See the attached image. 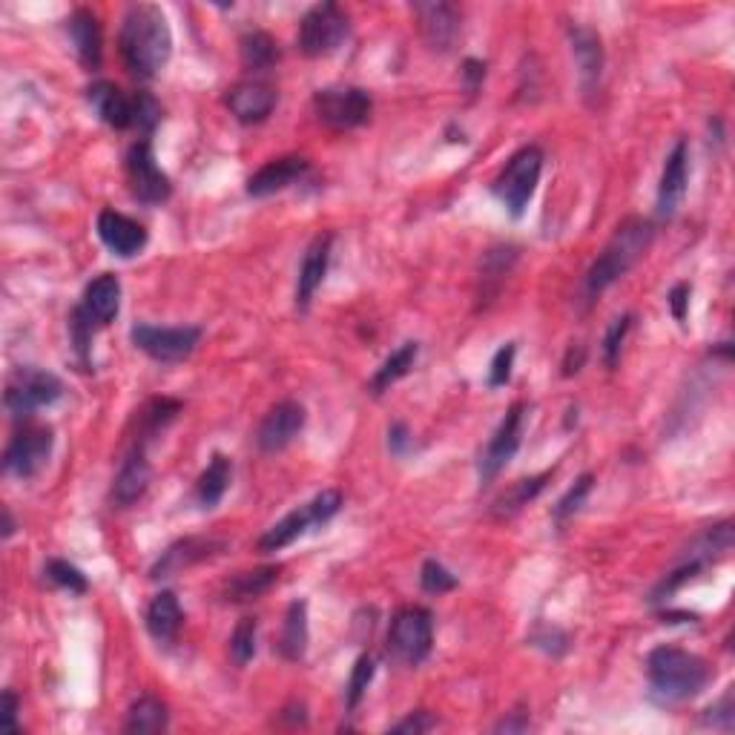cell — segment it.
Returning <instances> with one entry per match:
<instances>
[{"label": "cell", "instance_id": "46", "mask_svg": "<svg viewBox=\"0 0 735 735\" xmlns=\"http://www.w3.org/2000/svg\"><path fill=\"white\" fill-rule=\"evenodd\" d=\"M690 293H693V287L686 285V282H681V285H675L670 291V311H672V316H675V319L679 322H684L686 319V307H690Z\"/></svg>", "mask_w": 735, "mask_h": 735}, {"label": "cell", "instance_id": "39", "mask_svg": "<svg viewBox=\"0 0 735 735\" xmlns=\"http://www.w3.org/2000/svg\"><path fill=\"white\" fill-rule=\"evenodd\" d=\"M161 122V107L150 93H136L133 95V129L150 136L153 129Z\"/></svg>", "mask_w": 735, "mask_h": 735}, {"label": "cell", "instance_id": "33", "mask_svg": "<svg viewBox=\"0 0 735 735\" xmlns=\"http://www.w3.org/2000/svg\"><path fill=\"white\" fill-rule=\"evenodd\" d=\"M239 52L248 72H267L279 61V43L267 32H248L239 41Z\"/></svg>", "mask_w": 735, "mask_h": 735}, {"label": "cell", "instance_id": "21", "mask_svg": "<svg viewBox=\"0 0 735 735\" xmlns=\"http://www.w3.org/2000/svg\"><path fill=\"white\" fill-rule=\"evenodd\" d=\"M150 486V460H147V443H133L127 451L122 469L115 474L113 500L118 506H133L136 500L144 497Z\"/></svg>", "mask_w": 735, "mask_h": 735}, {"label": "cell", "instance_id": "48", "mask_svg": "<svg viewBox=\"0 0 735 735\" xmlns=\"http://www.w3.org/2000/svg\"><path fill=\"white\" fill-rule=\"evenodd\" d=\"M0 722L7 729H18V695L12 690L3 693V710H0Z\"/></svg>", "mask_w": 735, "mask_h": 735}, {"label": "cell", "instance_id": "24", "mask_svg": "<svg viewBox=\"0 0 735 735\" xmlns=\"http://www.w3.org/2000/svg\"><path fill=\"white\" fill-rule=\"evenodd\" d=\"M81 311L86 314V319L95 322L98 328L109 325V322L118 316L122 311V282L115 273H101L95 276L84 291V302H81Z\"/></svg>", "mask_w": 735, "mask_h": 735}, {"label": "cell", "instance_id": "28", "mask_svg": "<svg viewBox=\"0 0 735 735\" xmlns=\"http://www.w3.org/2000/svg\"><path fill=\"white\" fill-rule=\"evenodd\" d=\"M279 655L285 661H302L307 652V603L305 600H293L285 612L282 623V636L276 641Z\"/></svg>", "mask_w": 735, "mask_h": 735}, {"label": "cell", "instance_id": "4", "mask_svg": "<svg viewBox=\"0 0 735 735\" xmlns=\"http://www.w3.org/2000/svg\"><path fill=\"white\" fill-rule=\"evenodd\" d=\"M543 172V150L535 147V144H528V147H521V150L514 153L512 158L506 161V167L500 170V176L494 179L492 193L497 196V201L514 219H521L526 213L528 201L535 196L537 181H540Z\"/></svg>", "mask_w": 735, "mask_h": 735}, {"label": "cell", "instance_id": "50", "mask_svg": "<svg viewBox=\"0 0 735 735\" xmlns=\"http://www.w3.org/2000/svg\"><path fill=\"white\" fill-rule=\"evenodd\" d=\"M528 727V715L526 713H512V718H503L497 724V733H523Z\"/></svg>", "mask_w": 735, "mask_h": 735}, {"label": "cell", "instance_id": "14", "mask_svg": "<svg viewBox=\"0 0 735 735\" xmlns=\"http://www.w3.org/2000/svg\"><path fill=\"white\" fill-rule=\"evenodd\" d=\"M417 23H420L422 41L434 52H451L463 32V14L451 3H414Z\"/></svg>", "mask_w": 735, "mask_h": 735}, {"label": "cell", "instance_id": "11", "mask_svg": "<svg viewBox=\"0 0 735 735\" xmlns=\"http://www.w3.org/2000/svg\"><path fill=\"white\" fill-rule=\"evenodd\" d=\"M129 339L138 350L161 365H172L187 359L201 339V328L196 325H179V328H158V325H136L129 330Z\"/></svg>", "mask_w": 735, "mask_h": 735}, {"label": "cell", "instance_id": "31", "mask_svg": "<svg viewBox=\"0 0 735 735\" xmlns=\"http://www.w3.org/2000/svg\"><path fill=\"white\" fill-rule=\"evenodd\" d=\"M167 722H170V715H167V707L153 695H141V699L129 707L127 722H124V733L133 735H144V733H165Z\"/></svg>", "mask_w": 735, "mask_h": 735}, {"label": "cell", "instance_id": "3", "mask_svg": "<svg viewBox=\"0 0 735 735\" xmlns=\"http://www.w3.org/2000/svg\"><path fill=\"white\" fill-rule=\"evenodd\" d=\"M655 239V224L650 219H627L621 228L615 230V237L603 248L598 259L592 262L589 273H586V291L589 296L607 291L612 282L623 276V273L647 253V248Z\"/></svg>", "mask_w": 735, "mask_h": 735}, {"label": "cell", "instance_id": "51", "mask_svg": "<svg viewBox=\"0 0 735 735\" xmlns=\"http://www.w3.org/2000/svg\"><path fill=\"white\" fill-rule=\"evenodd\" d=\"M586 359V348L580 345L578 357H575V348H569V354H566V363H564V377H571V374L580 371V365H584Z\"/></svg>", "mask_w": 735, "mask_h": 735}, {"label": "cell", "instance_id": "43", "mask_svg": "<svg viewBox=\"0 0 735 735\" xmlns=\"http://www.w3.org/2000/svg\"><path fill=\"white\" fill-rule=\"evenodd\" d=\"M514 354H517V345L506 343L503 348L494 354L492 368H489V386L500 388L506 386L508 379H512V368H514Z\"/></svg>", "mask_w": 735, "mask_h": 735}, {"label": "cell", "instance_id": "15", "mask_svg": "<svg viewBox=\"0 0 735 735\" xmlns=\"http://www.w3.org/2000/svg\"><path fill=\"white\" fill-rule=\"evenodd\" d=\"M305 429V408L296 400H282L264 414L262 426L256 431V445L267 454L287 449Z\"/></svg>", "mask_w": 735, "mask_h": 735}, {"label": "cell", "instance_id": "1", "mask_svg": "<svg viewBox=\"0 0 735 735\" xmlns=\"http://www.w3.org/2000/svg\"><path fill=\"white\" fill-rule=\"evenodd\" d=\"M118 43H122V57L129 75L138 81H153L172 55V35L165 12L153 3L129 7Z\"/></svg>", "mask_w": 735, "mask_h": 735}, {"label": "cell", "instance_id": "30", "mask_svg": "<svg viewBox=\"0 0 735 735\" xmlns=\"http://www.w3.org/2000/svg\"><path fill=\"white\" fill-rule=\"evenodd\" d=\"M230 477H233V463H230V458H224V454H213L208 469L201 472L199 483H196V500H199V506L201 508L219 506L230 486Z\"/></svg>", "mask_w": 735, "mask_h": 735}, {"label": "cell", "instance_id": "9", "mask_svg": "<svg viewBox=\"0 0 735 735\" xmlns=\"http://www.w3.org/2000/svg\"><path fill=\"white\" fill-rule=\"evenodd\" d=\"M52 445H55L52 429L27 420L14 431L7 451H3V472L18 480H32L35 474H41L43 465L50 463Z\"/></svg>", "mask_w": 735, "mask_h": 735}, {"label": "cell", "instance_id": "52", "mask_svg": "<svg viewBox=\"0 0 735 735\" xmlns=\"http://www.w3.org/2000/svg\"><path fill=\"white\" fill-rule=\"evenodd\" d=\"M12 532H14V521L7 508V512H3V537H12Z\"/></svg>", "mask_w": 735, "mask_h": 735}, {"label": "cell", "instance_id": "10", "mask_svg": "<svg viewBox=\"0 0 735 735\" xmlns=\"http://www.w3.org/2000/svg\"><path fill=\"white\" fill-rule=\"evenodd\" d=\"M371 95L359 86H328L314 95L316 118L336 133L363 127L371 118Z\"/></svg>", "mask_w": 735, "mask_h": 735}, {"label": "cell", "instance_id": "38", "mask_svg": "<svg viewBox=\"0 0 735 735\" xmlns=\"http://www.w3.org/2000/svg\"><path fill=\"white\" fill-rule=\"evenodd\" d=\"M46 578L55 586H61V589H70L72 595H84L90 589L84 571L78 566H72L70 560H50L46 564Z\"/></svg>", "mask_w": 735, "mask_h": 735}, {"label": "cell", "instance_id": "26", "mask_svg": "<svg viewBox=\"0 0 735 735\" xmlns=\"http://www.w3.org/2000/svg\"><path fill=\"white\" fill-rule=\"evenodd\" d=\"M66 32H70V41L75 46V55H78L81 64L86 70H98L101 66V27L98 18H95L90 9H75L66 21Z\"/></svg>", "mask_w": 735, "mask_h": 735}, {"label": "cell", "instance_id": "44", "mask_svg": "<svg viewBox=\"0 0 735 735\" xmlns=\"http://www.w3.org/2000/svg\"><path fill=\"white\" fill-rule=\"evenodd\" d=\"M437 727V718L431 713H426V710H417V713H411L408 718H402L400 724H393L391 733H402V735H420V733H429V729Z\"/></svg>", "mask_w": 735, "mask_h": 735}, {"label": "cell", "instance_id": "36", "mask_svg": "<svg viewBox=\"0 0 735 735\" xmlns=\"http://www.w3.org/2000/svg\"><path fill=\"white\" fill-rule=\"evenodd\" d=\"M374 672H377V661H374L371 655H359L354 670H350L348 686H345V704H348V710L359 707L365 690H368V684L374 681Z\"/></svg>", "mask_w": 735, "mask_h": 735}, {"label": "cell", "instance_id": "20", "mask_svg": "<svg viewBox=\"0 0 735 735\" xmlns=\"http://www.w3.org/2000/svg\"><path fill=\"white\" fill-rule=\"evenodd\" d=\"M686 172H690V147L679 141L664 161L661 185H658V216L672 219L686 193Z\"/></svg>", "mask_w": 735, "mask_h": 735}, {"label": "cell", "instance_id": "2", "mask_svg": "<svg viewBox=\"0 0 735 735\" xmlns=\"http://www.w3.org/2000/svg\"><path fill=\"white\" fill-rule=\"evenodd\" d=\"M647 675L658 701L664 704H681L690 701L710 684L713 670L704 658L679 647H658L647 658Z\"/></svg>", "mask_w": 735, "mask_h": 735}, {"label": "cell", "instance_id": "42", "mask_svg": "<svg viewBox=\"0 0 735 735\" xmlns=\"http://www.w3.org/2000/svg\"><path fill=\"white\" fill-rule=\"evenodd\" d=\"M95 322L86 319V314L81 311V307H75L72 311V319H70V334H72V345H75V350H78V357L90 359V345H93V336H95Z\"/></svg>", "mask_w": 735, "mask_h": 735}, {"label": "cell", "instance_id": "25", "mask_svg": "<svg viewBox=\"0 0 735 735\" xmlns=\"http://www.w3.org/2000/svg\"><path fill=\"white\" fill-rule=\"evenodd\" d=\"M86 101L93 104L95 115L113 129H133V95H124L122 86L109 81H95L86 90Z\"/></svg>", "mask_w": 735, "mask_h": 735}, {"label": "cell", "instance_id": "18", "mask_svg": "<svg viewBox=\"0 0 735 735\" xmlns=\"http://www.w3.org/2000/svg\"><path fill=\"white\" fill-rule=\"evenodd\" d=\"M98 239L107 244V250H113L115 256L133 259L136 253H141L144 244H147V230L144 224H138L136 219H129L124 213H115V210H101L98 213Z\"/></svg>", "mask_w": 735, "mask_h": 735}, {"label": "cell", "instance_id": "7", "mask_svg": "<svg viewBox=\"0 0 735 735\" xmlns=\"http://www.w3.org/2000/svg\"><path fill=\"white\" fill-rule=\"evenodd\" d=\"M61 393H64V386H61V379L55 374L41 371V368H18L12 379H9L3 402H7V411L12 414V420L27 422L38 408L61 400Z\"/></svg>", "mask_w": 735, "mask_h": 735}, {"label": "cell", "instance_id": "37", "mask_svg": "<svg viewBox=\"0 0 735 735\" xmlns=\"http://www.w3.org/2000/svg\"><path fill=\"white\" fill-rule=\"evenodd\" d=\"M592 483H595L592 474H584V477H578V483H575V486L564 494V497L557 500V506H555L557 526H564L571 514L580 512V506H584L586 497H589V492H592Z\"/></svg>", "mask_w": 735, "mask_h": 735}, {"label": "cell", "instance_id": "35", "mask_svg": "<svg viewBox=\"0 0 735 735\" xmlns=\"http://www.w3.org/2000/svg\"><path fill=\"white\" fill-rule=\"evenodd\" d=\"M256 618H242L237 629H233V636H230V658H233L237 666H248L253 655H256Z\"/></svg>", "mask_w": 735, "mask_h": 735}, {"label": "cell", "instance_id": "23", "mask_svg": "<svg viewBox=\"0 0 735 735\" xmlns=\"http://www.w3.org/2000/svg\"><path fill=\"white\" fill-rule=\"evenodd\" d=\"M330 248H334V233H319L314 242L307 244L305 256H302L300 279H296V305L305 311L314 300V293L319 291V285L325 282V273H328L330 262Z\"/></svg>", "mask_w": 735, "mask_h": 735}, {"label": "cell", "instance_id": "8", "mask_svg": "<svg viewBox=\"0 0 735 735\" xmlns=\"http://www.w3.org/2000/svg\"><path fill=\"white\" fill-rule=\"evenodd\" d=\"M350 32L348 14L336 3H316L314 9H307L305 18L300 23V50L307 57H325L334 55L345 43Z\"/></svg>", "mask_w": 735, "mask_h": 735}, {"label": "cell", "instance_id": "27", "mask_svg": "<svg viewBox=\"0 0 735 735\" xmlns=\"http://www.w3.org/2000/svg\"><path fill=\"white\" fill-rule=\"evenodd\" d=\"M185 612H181L179 598L172 592H158L147 607V629L158 643H170L179 636Z\"/></svg>", "mask_w": 735, "mask_h": 735}, {"label": "cell", "instance_id": "16", "mask_svg": "<svg viewBox=\"0 0 735 735\" xmlns=\"http://www.w3.org/2000/svg\"><path fill=\"white\" fill-rule=\"evenodd\" d=\"M224 107L239 124H262L276 107V90L262 78H244L230 86Z\"/></svg>", "mask_w": 735, "mask_h": 735}, {"label": "cell", "instance_id": "40", "mask_svg": "<svg viewBox=\"0 0 735 735\" xmlns=\"http://www.w3.org/2000/svg\"><path fill=\"white\" fill-rule=\"evenodd\" d=\"M629 328H632V314L618 316V319L609 325L607 336H603V363H607V368H615L618 359H621V348H623V339H627Z\"/></svg>", "mask_w": 735, "mask_h": 735}, {"label": "cell", "instance_id": "49", "mask_svg": "<svg viewBox=\"0 0 735 735\" xmlns=\"http://www.w3.org/2000/svg\"><path fill=\"white\" fill-rule=\"evenodd\" d=\"M388 445H391L393 454H402L406 445H411V440H408V429L402 426V422L391 426V431H388Z\"/></svg>", "mask_w": 735, "mask_h": 735}, {"label": "cell", "instance_id": "47", "mask_svg": "<svg viewBox=\"0 0 735 735\" xmlns=\"http://www.w3.org/2000/svg\"><path fill=\"white\" fill-rule=\"evenodd\" d=\"M707 713H710V715H707V722H710V724H715V722H718V718H722V727H724V729L733 727V693L724 695V699L718 701V704H715V707H710Z\"/></svg>", "mask_w": 735, "mask_h": 735}, {"label": "cell", "instance_id": "12", "mask_svg": "<svg viewBox=\"0 0 735 735\" xmlns=\"http://www.w3.org/2000/svg\"><path fill=\"white\" fill-rule=\"evenodd\" d=\"M127 179L129 190L141 204H165L172 196V185L167 179V172L158 167L153 144L147 138L136 141L127 153Z\"/></svg>", "mask_w": 735, "mask_h": 735}, {"label": "cell", "instance_id": "34", "mask_svg": "<svg viewBox=\"0 0 735 735\" xmlns=\"http://www.w3.org/2000/svg\"><path fill=\"white\" fill-rule=\"evenodd\" d=\"M549 477L552 472L537 474V477L517 480L512 489H506V494H500V497L494 500V514H497V517H512V514H517L523 506H528V500H535L537 494L543 492V486H546V480Z\"/></svg>", "mask_w": 735, "mask_h": 735}, {"label": "cell", "instance_id": "17", "mask_svg": "<svg viewBox=\"0 0 735 735\" xmlns=\"http://www.w3.org/2000/svg\"><path fill=\"white\" fill-rule=\"evenodd\" d=\"M224 549V540H213V537H185V540H176L172 546H167L161 552L156 564L150 569L153 580H165L179 575V571L190 569V566L201 564V560H210L219 552Z\"/></svg>", "mask_w": 735, "mask_h": 735}, {"label": "cell", "instance_id": "13", "mask_svg": "<svg viewBox=\"0 0 735 735\" xmlns=\"http://www.w3.org/2000/svg\"><path fill=\"white\" fill-rule=\"evenodd\" d=\"M523 420H526V406H523V402H514V406L506 411V417H503V422L497 426V431H494L492 440H489L486 449L480 451L477 474L483 486H489V483L506 469L508 460L517 454L523 437Z\"/></svg>", "mask_w": 735, "mask_h": 735}, {"label": "cell", "instance_id": "29", "mask_svg": "<svg viewBox=\"0 0 735 735\" xmlns=\"http://www.w3.org/2000/svg\"><path fill=\"white\" fill-rule=\"evenodd\" d=\"M279 566H259V569L239 571L224 584V600L230 603H248L264 595L279 580Z\"/></svg>", "mask_w": 735, "mask_h": 735}, {"label": "cell", "instance_id": "32", "mask_svg": "<svg viewBox=\"0 0 735 735\" xmlns=\"http://www.w3.org/2000/svg\"><path fill=\"white\" fill-rule=\"evenodd\" d=\"M417 357H420V345H417V343H402L400 348L393 350L391 357H388L386 363H382V368H379V371L374 374L371 393H377V397H379V393H382V391H388V388H391L393 382H397V379H402L408 371H411V368H414Z\"/></svg>", "mask_w": 735, "mask_h": 735}, {"label": "cell", "instance_id": "41", "mask_svg": "<svg viewBox=\"0 0 735 735\" xmlns=\"http://www.w3.org/2000/svg\"><path fill=\"white\" fill-rule=\"evenodd\" d=\"M420 584L429 595H443V592H451V589L458 586V578H454V575H451L443 564H437V560H426V566H422V575H420Z\"/></svg>", "mask_w": 735, "mask_h": 735}, {"label": "cell", "instance_id": "5", "mask_svg": "<svg viewBox=\"0 0 735 735\" xmlns=\"http://www.w3.org/2000/svg\"><path fill=\"white\" fill-rule=\"evenodd\" d=\"M339 508H343V494L336 492V489H325V492L316 494L311 503L293 508V512L285 514L276 526L267 528L262 535V540H259V549L262 552L285 549V546H291L293 540H300L302 535H307L311 528L325 526Z\"/></svg>", "mask_w": 735, "mask_h": 735}, {"label": "cell", "instance_id": "45", "mask_svg": "<svg viewBox=\"0 0 735 735\" xmlns=\"http://www.w3.org/2000/svg\"><path fill=\"white\" fill-rule=\"evenodd\" d=\"M483 81H486V64L483 61H477V57H469L463 64V84H465V93L474 95L483 86Z\"/></svg>", "mask_w": 735, "mask_h": 735}, {"label": "cell", "instance_id": "6", "mask_svg": "<svg viewBox=\"0 0 735 735\" xmlns=\"http://www.w3.org/2000/svg\"><path fill=\"white\" fill-rule=\"evenodd\" d=\"M434 643V618L426 607H406L393 615L388 629V655L406 666L422 664Z\"/></svg>", "mask_w": 735, "mask_h": 735}, {"label": "cell", "instance_id": "22", "mask_svg": "<svg viewBox=\"0 0 735 735\" xmlns=\"http://www.w3.org/2000/svg\"><path fill=\"white\" fill-rule=\"evenodd\" d=\"M569 43L575 64H578V78L586 95H592L603 75V43L600 35L589 27H569Z\"/></svg>", "mask_w": 735, "mask_h": 735}, {"label": "cell", "instance_id": "19", "mask_svg": "<svg viewBox=\"0 0 735 735\" xmlns=\"http://www.w3.org/2000/svg\"><path fill=\"white\" fill-rule=\"evenodd\" d=\"M311 170L307 158L302 156H282L273 158L262 170H256L248 179V196L253 199H264V196H273L279 190H287L291 185L305 179V172Z\"/></svg>", "mask_w": 735, "mask_h": 735}]
</instances>
